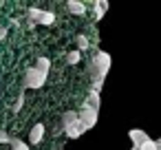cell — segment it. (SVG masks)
Returning a JSON list of instances; mask_svg holds the SVG:
<instances>
[{"label":"cell","mask_w":161,"mask_h":150,"mask_svg":"<svg viewBox=\"0 0 161 150\" xmlns=\"http://www.w3.org/2000/svg\"><path fill=\"white\" fill-rule=\"evenodd\" d=\"M110 64H113V58H110V53H106V51H97L93 58H91V64H88V73H91V80H93V91H102V84H104V80H106V75H108V71H110Z\"/></svg>","instance_id":"1"},{"label":"cell","mask_w":161,"mask_h":150,"mask_svg":"<svg viewBox=\"0 0 161 150\" xmlns=\"http://www.w3.org/2000/svg\"><path fill=\"white\" fill-rule=\"evenodd\" d=\"M62 130H64L66 137H71V139H77V137H82V135L86 132L84 124L80 121V113H77V110H66V113L62 115Z\"/></svg>","instance_id":"2"},{"label":"cell","mask_w":161,"mask_h":150,"mask_svg":"<svg viewBox=\"0 0 161 150\" xmlns=\"http://www.w3.org/2000/svg\"><path fill=\"white\" fill-rule=\"evenodd\" d=\"M47 75L44 71H40L38 66H31L25 71V80H22V86L25 88H42L47 84Z\"/></svg>","instance_id":"3"},{"label":"cell","mask_w":161,"mask_h":150,"mask_svg":"<svg viewBox=\"0 0 161 150\" xmlns=\"http://www.w3.org/2000/svg\"><path fill=\"white\" fill-rule=\"evenodd\" d=\"M29 18H31V22H36V25H44V27H49V25L55 22V14H51V11H42V9H36V7L29 9Z\"/></svg>","instance_id":"4"},{"label":"cell","mask_w":161,"mask_h":150,"mask_svg":"<svg viewBox=\"0 0 161 150\" xmlns=\"http://www.w3.org/2000/svg\"><path fill=\"white\" fill-rule=\"evenodd\" d=\"M128 137H130V141H132V146H135L137 150H141L148 141H152V139H150V135H148V132H143V130H139V128H132V130L128 132Z\"/></svg>","instance_id":"5"},{"label":"cell","mask_w":161,"mask_h":150,"mask_svg":"<svg viewBox=\"0 0 161 150\" xmlns=\"http://www.w3.org/2000/svg\"><path fill=\"white\" fill-rule=\"evenodd\" d=\"M77 113H80V121L84 124L86 130L95 128V124H97V110H93V108H82V110H77Z\"/></svg>","instance_id":"6"},{"label":"cell","mask_w":161,"mask_h":150,"mask_svg":"<svg viewBox=\"0 0 161 150\" xmlns=\"http://www.w3.org/2000/svg\"><path fill=\"white\" fill-rule=\"evenodd\" d=\"M44 124H36L33 128H31V132H29V141L33 143V146H38V143H42V139H44Z\"/></svg>","instance_id":"7"},{"label":"cell","mask_w":161,"mask_h":150,"mask_svg":"<svg viewBox=\"0 0 161 150\" xmlns=\"http://www.w3.org/2000/svg\"><path fill=\"white\" fill-rule=\"evenodd\" d=\"M66 9H69L71 14H75V16H84V14H86V5L80 3V0H69V3H66Z\"/></svg>","instance_id":"8"},{"label":"cell","mask_w":161,"mask_h":150,"mask_svg":"<svg viewBox=\"0 0 161 150\" xmlns=\"http://www.w3.org/2000/svg\"><path fill=\"white\" fill-rule=\"evenodd\" d=\"M84 108L99 110V93H97V91H91V93H88V97L84 99Z\"/></svg>","instance_id":"9"},{"label":"cell","mask_w":161,"mask_h":150,"mask_svg":"<svg viewBox=\"0 0 161 150\" xmlns=\"http://www.w3.org/2000/svg\"><path fill=\"white\" fill-rule=\"evenodd\" d=\"M93 7H95V20H102L104 18V14L108 11V3H106V0H95V3H93Z\"/></svg>","instance_id":"10"},{"label":"cell","mask_w":161,"mask_h":150,"mask_svg":"<svg viewBox=\"0 0 161 150\" xmlns=\"http://www.w3.org/2000/svg\"><path fill=\"white\" fill-rule=\"evenodd\" d=\"M75 44H77V51H86L91 47V42H88L86 36H75Z\"/></svg>","instance_id":"11"},{"label":"cell","mask_w":161,"mask_h":150,"mask_svg":"<svg viewBox=\"0 0 161 150\" xmlns=\"http://www.w3.org/2000/svg\"><path fill=\"white\" fill-rule=\"evenodd\" d=\"M36 66H38L40 71L49 73V69H51V62H49V58H38V60H36Z\"/></svg>","instance_id":"12"},{"label":"cell","mask_w":161,"mask_h":150,"mask_svg":"<svg viewBox=\"0 0 161 150\" xmlns=\"http://www.w3.org/2000/svg\"><path fill=\"white\" fill-rule=\"evenodd\" d=\"M9 146H11V150H29V146H27L22 139H18V137H14Z\"/></svg>","instance_id":"13"},{"label":"cell","mask_w":161,"mask_h":150,"mask_svg":"<svg viewBox=\"0 0 161 150\" xmlns=\"http://www.w3.org/2000/svg\"><path fill=\"white\" fill-rule=\"evenodd\" d=\"M80 60H82V51H77V49L71 51V53L66 55V62H69V64H77Z\"/></svg>","instance_id":"14"},{"label":"cell","mask_w":161,"mask_h":150,"mask_svg":"<svg viewBox=\"0 0 161 150\" xmlns=\"http://www.w3.org/2000/svg\"><path fill=\"white\" fill-rule=\"evenodd\" d=\"M11 139H14V137H11L7 130H0V143H11Z\"/></svg>","instance_id":"15"},{"label":"cell","mask_w":161,"mask_h":150,"mask_svg":"<svg viewBox=\"0 0 161 150\" xmlns=\"http://www.w3.org/2000/svg\"><path fill=\"white\" fill-rule=\"evenodd\" d=\"M7 38V29H0V40H5Z\"/></svg>","instance_id":"16"},{"label":"cell","mask_w":161,"mask_h":150,"mask_svg":"<svg viewBox=\"0 0 161 150\" xmlns=\"http://www.w3.org/2000/svg\"><path fill=\"white\" fill-rule=\"evenodd\" d=\"M130 150H137V148H135V146H132V148H130Z\"/></svg>","instance_id":"17"}]
</instances>
